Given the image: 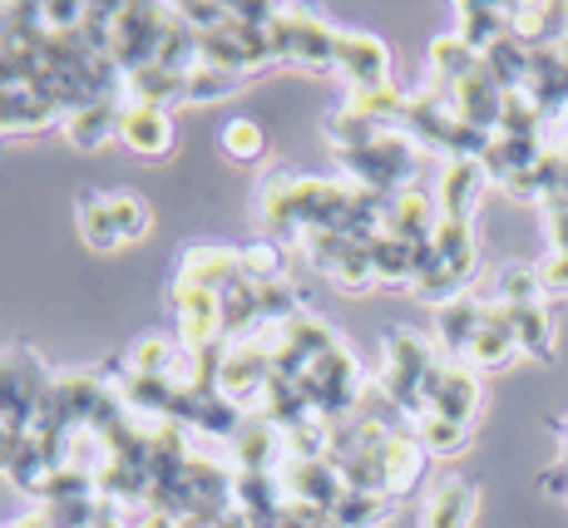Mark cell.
<instances>
[{
    "mask_svg": "<svg viewBox=\"0 0 568 528\" xmlns=\"http://www.w3.org/2000/svg\"><path fill=\"white\" fill-rule=\"evenodd\" d=\"M445 361H435V341H425L420 332H410V326H396V332H386V341H381V380L376 385L410 420V430H415V420L430 410V405H425V385H430V376Z\"/></svg>",
    "mask_w": 568,
    "mask_h": 528,
    "instance_id": "1",
    "label": "cell"
},
{
    "mask_svg": "<svg viewBox=\"0 0 568 528\" xmlns=\"http://www.w3.org/2000/svg\"><path fill=\"white\" fill-rule=\"evenodd\" d=\"M336 163H342V173H346L352 189L396 197L400 189H410L415 169H420V144H415L410 134H400V129H386L371 149L336 153Z\"/></svg>",
    "mask_w": 568,
    "mask_h": 528,
    "instance_id": "2",
    "label": "cell"
},
{
    "mask_svg": "<svg viewBox=\"0 0 568 528\" xmlns=\"http://www.w3.org/2000/svg\"><path fill=\"white\" fill-rule=\"evenodd\" d=\"M54 390V376L45 361L26 346L0 351V420H10L20 435H30L45 415V400Z\"/></svg>",
    "mask_w": 568,
    "mask_h": 528,
    "instance_id": "3",
    "label": "cell"
},
{
    "mask_svg": "<svg viewBox=\"0 0 568 528\" xmlns=\"http://www.w3.org/2000/svg\"><path fill=\"white\" fill-rule=\"evenodd\" d=\"M267 40H272V54H277V60L297 64V70H307V74L336 70V30L326 26L322 16H312V10L282 6V16L272 20Z\"/></svg>",
    "mask_w": 568,
    "mask_h": 528,
    "instance_id": "4",
    "label": "cell"
},
{
    "mask_svg": "<svg viewBox=\"0 0 568 528\" xmlns=\"http://www.w3.org/2000/svg\"><path fill=\"white\" fill-rule=\"evenodd\" d=\"M163 30H169V6H114V30H109V60L124 74L144 70L159 60Z\"/></svg>",
    "mask_w": 568,
    "mask_h": 528,
    "instance_id": "5",
    "label": "cell"
},
{
    "mask_svg": "<svg viewBox=\"0 0 568 528\" xmlns=\"http://www.w3.org/2000/svg\"><path fill=\"white\" fill-rule=\"evenodd\" d=\"M173 306V341L183 351H213L227 346L223 341V312H217V292H189V287H169Z\"/></svg>",
    "mask_w": 568,
    "mask_h": 528,
    "instance_id": "6",
    "label": "cell"
},
{
    "mask_svg": "<svg viewBox=\"0 0 568 528\" xmlns=\"http://www.w3.org/2000/svg\"><path fill=\"white\" fill-rule=\"evenodd\" d=\"M336 74L356 90H381L390 84V50L371 30H336Z\"/></svg>",
    "mask_w": 568,
    "mask_h": 528,
    "instance_id": "7",
    "label": "cell"
},
{
    "mask_svg": "<svg viewBox=\"0 0 568 528\" xmlns=\"http://www.w3.org/2000/svg\"><path fill=\"white\" fill-rule=\"evenodd\" d=\"M277 479H282V489H287V504L322 514V519H332L336 499L346 494L332 459H287V465L277 469Z\"/></svg>",
    "mask_w": 568,
    "mask_h": 528,
    "instance_id": "8",
    "label": "cell"
},
{
    "mask_svg": "<svg viewBox=\"0 0 568 528\" xmlns=\"http://www.w3.org/2000/svg\"><path fill=\"white\" fill-rule=\"evenodd\" d=\"M376 455H381V494H386L390 504L410 499V494L425 484L430 455L420 449L415 430H406V435H386V439L376 445Z\"/></svg>",
    "mask_w": 568,
    "mask_h": 528,
    "instance_id": "9",
    "label": "cell"
},
{
    "mask_svg": "<svg viewBox=\"0 0 568 528\" xmlns=\"http://www.w3.org/2000/svg\"><path fill=\"white\" fill-rule=\"evenodd\" d=\"M233 465L243 469V475H277L282 465H287V439L272 420H262V415H247L243 430L233 439Z\"/></svg>",
    "mask_w": 568,
    "mask_h": 528,
    "instance_id": "10",
    "label": "cell"
},
{
    "mask_svg": "<svg viewBox=\"0 0 568 528\" xmlns=\"http://www.w3.org/2000/svg\"><path fill=\"white\" fill-rule=\"evenodd\" d=\"M233 509L247 528H277L287 519V489H282L277 475H243V469H237Z\"/></svg>",
    "mask_w": 568,
    "mask_h": 528,
    "instance_id": "11",
    "label": "cell"
},
{
    "mask_svg": "<svg viewBox=\"0 0 568 528\" xmlns=\"http://www.w3.org/2000/svg\"><path fill=\"white\" fill-rule=\"evenodd\" d=\"M485 183H489V173H485V163L479 159H445L440 189H435V207H440V217H450V223H469V213H475Z\"/></svg>",
    "mask_w": 568,
    "mask_h": 528,
    "instance_id": "12",
    "label": "cell"
},
{
    "mask_svg": "<svg viewBox=\"0 0 568 528\" xmlns=\"http://www.w3.org/2000/svg\"><path fill=\"white\" fill-rule=\"evenodd\" d=\"M479 400H485V390H479V370L465 366V361H450V366L440 370V385H435L430 410L425 415H440V420H455V425L469 430V420L479 415Z\"/></svg>",
    "mask_w": 568,
    "mask_h": 528,
    "instance_id": "13",
    "label": "cell"
},
{
    "mask_svg": "<svg viewBox=\"0 0 568 528\" xmlns=\"http://www.w3.org/2000/svg\"><path fill=\"white\" fill-rule=\"evenodd\" d=\"M119 139H124L129 153L139 159H169L173 153V119L169 109H154V104H124V119H119Z\"/></svg>",
    "mask_w": 568,
    "mask_h": 528,
    "instance_id": "14",
    "label": "cell"
},
{
    "mask_svg": "<svg viewBox=\"0 0 568 528\" xmlns=\"http://www.w3.org/2000/svg\"><path fill=\"white\" fill-rule=\"evenodd\" d=\"M485 312H489V302L475 292H460L455 302L435 306V346H440L450 361H465L469 341H475L479 322H485Z\"/></svg>",
    "mask_w": 568,
    "mask_h": 528,
    "instance_id": "15",
    "label": "cell"
},
{
    "mask_svg": "<svg viewBox=\"0 0 568 528\" xmlns=\"http://www.w3.org/2000/svg\"><path fill=\"white\" fill-rule=\"evenodd\" d=\"M509 35L529 50H559L568 40V6H554V0L509 6Z\"/></svg>",
    "mask_w": 568,
    "mask_h": 528,
    "instance_id": "16",
    "label": "cell"
},
{
    "mask_svg": "<svg viewBox=\"0 0 568 528\" xmlns=\"http://www.w3.org/2000/svg\"><path fill=\"white\" fill-rule=\"evenodd\" d=\"M237 277H243V267H237V252L233 247H189V252H183V262H179V277H173V287L227 292Z\"/></svg>",
    "mask_w": 568,
    "mask_h": 528,
    "instance_id": "17",
    "label": "cell"
},
{
    "mask_svg": "<svg viewBox=\"0 0 568 528\" xmlns=\"http://www.w3.org/2000/svg\"><path fill=\"white\" fill-rule=\"evenodd\" d=\"M479 514V489L469 479H440L420 504V528H469Z\"/></svg>",
    "mask_w": 568,
    "mask_h": 528,
    "instance_id": "18",
    "label": "cell"
},
{
    "mask_svg": "<svg viewBox=\"0 0 568 528\" xmlns=\"http://www.w3.org/2000/svg\"><path fill=\"white\" fill-rule=\"evenodd\" d=\"M435 227H440V207H435L430 193H420L410 183V189H400L396 197H390V207H386V233L390 237L420 247V242L435 237Z\"/></svg>",
    "mask_w": 568,
    "mask_h": 528,
    "instance_id": "19",
    "label": "cell"
},
{
    "mask_svg": "<svg viewBox=\"0 0 568 528\" xmlns=\"http://www.w3.org/2000/svg\"><path fill=\"white\" fill-rule=\"evenodd\" d=\"M515 356H519L515 322H509V312L495 302V296H489V312H485V322H479L475 341H469L465 366H475V370H495V366H505V361H515Z\"/></svg>",
    "mask_w": 568,
    "mask_h": 528,
    "instance_id": "20",
    "label": "cell"
},
{
    "mask_svg": "<svg viewBox=\"0 0 568 528\" xmlns=\"http://www.w3.org/2000/svg\"><path fill=\"white\" fill-rule=\"evenodd\" d=\"M450 99H455V114H460L465 124L485 129V134H499V114H505V90H499V84L485 74V60H479V70L469 74L465 84H455Z\"/></svg>",
    "mask_w": 568,
    "mask_h": 528,
    "instance_id": "21",
    "label": "cell"
},
{
    "mask_svg": "<svg viewBox=\"0 0 568 528\" xmlns=\"http://www.w3.org/2000/svg\"><path fill=\"white\" fill-rule=\"evenodd\" d=\"M455 35L485 60V50H495L499 40L509 35V6H495V0H460V6H455Z\"/></svg>",
    "mask_w": 568,
    "mask_h": 528,
    "instance_id": "22",
    "label": "cell"
},
{
    "mask_svg": "<svg viewBox=\"0 0 568 528\" xmlns=\"http://www.w3.org/2000/svg\"><path fill=\"white\" fill-rule=\"evenodd\" d=\"M119 119H124V104H119V99H94V104L74 109V114L64 119V134H70L74 149L94 153V149H104L109 139H119Z\"/></svg>",
    "mask_w": 568,
    "mask_h": 528,
    "instance_id": "23",
    "label": "cell"
},
{
    "mask_svg": "<svg viewBox=\"0 0 568 528\" xmlns=\"http://www.w3.org/2000/svg\"><path fill=\"white\" fill-rule=\"evenodd\" d=\"M124 366L134 370V376H163V380H179L183 385V370H189V351L179 346L173 336H139L134 346H129Z\"/></svg>",
    "mask_w": 568,
    "mask_h": 528,
    "instance_id": "24",
    "label": "cell"
},
{
    "mask_svg": "<svg viewBox=\"0 0 568 528\" xmlns=\"http://www.w3.org/2000/svg\"><path fill=\"white\" fill-rule=\"evenodd\" d=\"M54 124H64V114L40 94H30L26 84L0 90V134H30V129H54Z\"/></svg>",
    "mask_w": 568,
    "mask_h": 528,
    "instance_id": "25",
    "label": "cell"
},
{
    "mask_svg": "<svg viewBox=\"0 0 568 528\" xmlns=\"http://www.w3.org/2000/svg\"><path fill=\"white\" fill-rule=\"evenodd\" d=\"M425 64H430V84H435V90L450 94L455 84H465L469 74L479 70V54L469 50L465 40L450 30V35H440V40L430 45V54H425Z\"/></svg>",
    "mask_w": 568,
    "mask_h": 528,
    "instance_id": "26",
    "label": "cell"
},
{
    "mask_svg": "<svg viewBox=\"0 0 568 528\" xmlns=\"http://www.w3.org/2000/svg\"><path fill=\"white\" fill-rule=\"evenodd\" d=\"M217 312H223V341H227V346H233V341H243V336H253L257 326H262L257 287L237 277L227 292H217Z\"/></svg>",
    "mask_w": 568,
    "mask_h": 528,
    "instance_id": "27",
    "label": "cell"
},
{
    "mask_svg": "<svg viewBox=\"0 0 568 528\" xmlns=\"http://www.w3.org/2000/svg\"><path fill=\"white\" fill-rule=\"evenodd\" d=\"M435 252H440V262L455 272V277L469 287V277H475L479 267V242H475V227L469 223H450V217H440V227H435Z\"/></svg>",
    "mask_w": 568,
    "mask_h": 528,
    "instance_id": "28",
    "label": "cell"
},
{
    "mask_svg": "<svg viewBox=\"0 0 568 528\" xmlns=\"http://www.w3.org/2000/svg\"><path fill=\"white\" fill-rule=\"evenodd\" d=\"M124 94H134V104H154V109H169L183 99V74L169 70V64H144V70L124 74Z\"/></svg>",
    "mask_w": 568,
    "mask_h": 528,
    "instance_id": "29",
    "label": "cell"
},
{
    "mask_svg": "<svg viewBox=\"0 0 568 528\" xmlns=\"http://www.w3.org/2000/svg\"><path fill=\"white\" fill-rule=\"evenodd\" d=\"M529 64H534V50L519 45L515 35H505L495 50H485V74L499 84L505 94H519L529 84Z\"/></svg>",
    "mask_w": 568,
    "mask_h": 528,
    "instance_id": "30",
    "label": "cell"
},
{
    "mask_svg": "<svg viewBox=\"0 0 568 528\" xmlns=\"http://www.w3.org/2000/svg\"><path fill=\"white\" fill-rule=\"evenodd\" d=\"M509 312V306H505ZM509 322H515V341H519V356L529 361H549L554 356V316L549 306H515L509 312Z\"/></svg>",
    "mask_w": 568,
    "mask_h": 528,
    "instance_id": "31",
    "label": "cell"
},
{
    "mask_svg": "<svg viewBox=\"0 0 568 528\" xmlns=\"http://www.w3.org/2000/svg\"><path fill=\"white\" fill-rule=\"evenodd\" d=\"M237 267H243V282H253V287L287 282V247H282L277 237H257L237 252Z\"/></svg>",
    "mask_w": 568,
    "mask_h": 528,
    "instance_id": "32",
    "label": "cell"
},
{
    "mask_svg": "<svg viewBox=\"0 0 568 528\" xmlns=\"http://www.w3.org/2000/svg\"><path fill=\"white\" fill-rule=\"evenodd\" d=\"M544 272L539 267H529V262H509V267H499V277H495V302L499 306H539L544 302Z\"/></svg>",
    "mask_w": 568,
    "mask_h": 528,
    "instance_id": "33",
    "label": "cell"
},
{
    "mask_svg": "<svg viewBox=\"0 0 568 528\" xmlns=\"http://www.w3.org/2000/svg\"><path fill=\"white\" fill-rule=\"evenodd\" d=\"M390 509L396 504L386 499V494H362V489H346L342 499H336V509H332V528H381L390 519Z\"/></svg>",
    "mask_w": 568,
    "mask_h": 528,
    "instance_id": "34",
    "label": "cell"
},
{
    "mask_svg": "<svg viewBox=\"0 0 568 528\" xmlns=\"http://www.w3.org/2000/svg\"><path fill=\"white\" fill-rule=\"evenodd\" d=\"M326 144H332L336 153H356V149H371L376 144L381 134H386V129L381 124H371V119H362L356 114V109H346V104H336L332 114H326Z\"/></svg>",
    "mask_w": 568,
    "mask_h": 528,
    "instance_id": "35",
    "label": "cell"
},
{
    "mask_svg": "<svg viewBox=\"0 0 568 528\" xmlns=\"http://www.w3.org/2000/svg\"><path fill=\"white\" fill-rule=\"evenodd\" d=\"M74 223H80V237L90 252H119L124 247V237H119L114 217H109V203L104 193H84L80 197V213H74Z\"/></svg>",
    "mask_w": 568,
    "mask_h": 528,
    "instance_id": "36",
    "label": "cell"
},
{
    "mask_svg": "<svg viewBox=\"0 0 568 528\" xmlns=\"http://www.w3.org/2000/svg\"><path fill=\"white\" fill-rule=\"evenodd\" d=\"M406 104H410V94H400L396 84L346 94V109H356V114L371 119V124H381V129H400V124H406Z\"/></svg>",
    "mask_w": 568,
    "mask_h": 528,
    "instance_id": "37",
    "label": "cell"
},
{
    "mask_svg": "<svg viewBox=\"0 0 568 528\" xmlns=\"http://www.w3.org/2000/svg\"><path fill=\"white\" fill-rule=\"evenodd\" d=\"M366 252H371V272H376V282H410L415 277V247L410 242L381 233V237L366 242Z\"/></svg>",
    "mask_w": 568,
    "mask_h": 528,
    "instance_id": "38",
    "label": "cell"
},
{
    "mask_svg": "<svg viewBox=\"0 0 568 528\" xmlns=\"http://www.w3.org/2000/svg\"><path fill=\"white\" fill-rule=\"evenodd\" d=\"M109 203V217H114L119 237L124 242H144L149 227H154V213H149V203L139 193H104Z\"/></svg>",
    "mask_w": 568,
    "mask_h": 528,
    "instance_id": "39",
    "label": "cell"
},
{
    "mask_svg": "<svg viewBox=\"0 0 568 528\" xmlns=\"http://www.w3.org/2000/svg\"><path fill=\"white\" fill-rule=\"evenodd\" d=\"M415 439H420L425 455L450 459V455H460V449L469 445V430L465 425H455V420H440V415H420V420H415Z\"/></svg>",
    "mask_w": 568,
    "mask_h": 528,
    "instance_id": "40",
    "label": "cell"
},
{
    "mask_svg": "<svg viewBox=\"0 0 568 528\" xmlns=\"http://www.w3.org/2000/svg\"><path fill=\"white\" fill-rule=\"evenodd\" d=\"M302 252H307V262L322 277H336V267H342L346 257H352V247H356V237H346V233H307L297 242Z\"/></svg>",
    "mask_w": 568,
    "mask_h": 528,
    "instance_id": "41",
    "label": "cell"
},
{
    "mask_svg": "<svg viewBox=\"0 0 568 528\" xmlns=\"http://www.w3.org/2000/svg\"><path fill=\"white\" fill-rule=\"evenodd\" d=\"M499 134L505 139H544V114L529 94H505V114H499Z\"/></svg>",
    "mask_w": 568,
    "mask_h": 528,
    "instance_id": "42",
    "label": "cell"
},
{
    "mask_svg": "<svg viewBox=\"0 0 568 528\" xmlns=\"http://www.w3.org/2000/svg\"><path fill=\"white\" fill-rule=\"evenodd\" d=\"M223 153L233 163L267 159V134H262V124H253V119H233V124L223 129Z\"/></svg>",
    "mask_w": 568,
    "mask_h": 528,
    "instance_id": "43",
    "label": "cell"
},
{
    "mask_svg": "<svg viewBox=\"0 0 568 528\" xmlns=\"http://www.w3.org/2000/svg\"><path fill=\"white\" fill-rule=\"evenodd\" d=\"M233 74H223V70H213V64H193L189 74H183V99H193V104H213V99H223V94H233Z\"/></svg>",
    "mask_w": 568,
    "mask_h": 528,
    "instance_id": "44",
    "label": "cell"
},
{
    "mask_svg": "<svg viewBox=\"0 0 568 528\" xmlns=\"http://www.w3.org/2000/svg\"><path fill=\"white\" fill-rule=\"evenodd\" d=\"M539 489L554 494V499H568V459H564V455H559V465H549V469L539 475Z\"/></svg>",
    "mask_w": 568,
    "mask_h": 528,
    "instance_id": "45",
    "label": "cell"
},
{
    "mask_svg": "<svg viewBox=\"0 0 568 528\" xmlns=\"http://www.w3.org/2000/svg\"><path fill=\"white\" fill-rule=\"evenodd\" d=\"M20 439H26V435H20V430H16V425H10V420H0V469H6V465H10V459H16Z\"/></svg>",
    "mask_w": 568,
    "mask_h": 528,
    "instance_id": "46",
    "label": "cell"
},
{
    "mask_svg": "<svg viewBox=\"0 0 568 528\" xmlns=\"http://www.w3.org/2000/svg\"><path fill=\"white\" fill-rule=\"evenodd\" d=\"M564 455H568V420H564Z\"/></svg>",
    "mask_w": 568,
    "mask_h": 528,
    "instance_id": "47",
    "label": "cell"
}]
</instances>
